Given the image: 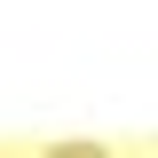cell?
<instances>
[{
    "label": "cell",
    "instance_id": "cell-1",
    "mask_svg": "<svg viewBox=\"0 0 158 158\" xmlns=\"http://www.w3.org/2000/svg\"><path fill=\"white\" fill-rule=\"evenodd\" d=\"M48 158H111V150H103V142H56Z\"/></svg>",
    "mask_w": 158,
    "mask_h": 158
}]
</instances>
